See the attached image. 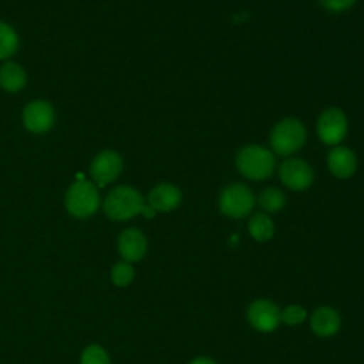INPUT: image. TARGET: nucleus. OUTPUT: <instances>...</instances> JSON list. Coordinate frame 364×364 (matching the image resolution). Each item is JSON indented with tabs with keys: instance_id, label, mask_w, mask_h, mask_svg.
<instances>
[{
	"instance_id": "nucleus-1",
	"label": "nucleus",
	"mask_w": 364,
	"mask_h": 364,
	"mask_svg": "<svg viewBox=\"0 0 364 364\" xmlns=\"http://www.w3.org/2000/svg\"><path fill=\"white\" fill-rule=\"evenodd\" d=\"M237 171L247 179L263 181L269 178L276 165L272 151L262 145H246L236 154L235 159Z\"/></svg>"
},
{
	"instance_id": "nucleus-2",
	"label": "nucleus",
	"mask_w": 364,
	"mask_h": 364,
	"mask_svg": "<svg viewBox=\"0 0 364 364\" xmlns=\"http://www.w3.org/2000/svg\"><path fill=\"white\" fill-rule=\"evenodd\" d=\"M307 132L303 122L297 118H283L270 131V146L274 154L289 156L297 152L306 142Z\"/></svg>"
},
{
	"instance_id": "nucleus-3",
	"label": "nucleus",
	"mask_w": 364,
	"mask_h": 364,
	"mask_svg": "<svg viewBox=\"0 0 364 364\" xmlns=\"http://www.w3.org/2000/svg\"><path fill=\"white\" fill-rule=\"evenodd\" d=\"M145 200L132 186L121 185L114 188L104 200V210L109 219L127 220L141 213Z\"/></svg>"
},
{
	"instance_id": "nucleus-4",
	"label": "nucleus",
	"mask_w": 364,
	"mask_h": 364,
	"mask_svg": "<svg viewBox=\"0 0 364 364\" xmlns=\"http://www.w3.org/2000/svg\"><path fill=\"white\" fill-rule=\"evenodd\" d=\"M218 205L225 216L240 219L253 210L255 195L245 183H230L220 192Z\"/></svg>"
},
{
	"instance_id": "nucleus-5",
	"label": "nucleus",
	"mask_w": 364,
	"mask_h": 364,
	"mask_svg": "<svg viewBox=\"0 0 364 364\" xmlns=\"http://www.w3.org/2000/svg\"><path fill=\"white\" fill-rule=\"evenodd\" d=\"M98 206L100 195L95 185L90 181H77L67 191L65 208L74 218H88L95 213Z\"/></svg>"
},
{
	"instance_id": "nucleus-6",
	"label": "nucleus",
	"mask_w": 364,
	"mask_h": 364,
	"mask_svg": "<svg viewBox=\"0 0 364 364\" xmlns=\"http://www.w3.org/2000/svg\"><path fill=\"white\" fill-rule=\"evenodd\" d=\"M347 128V117L337 107L326 108L317 119V135L326 145H338L346 138Z\"/></svg>"
},
{
	"instance_id": "nucleus-7",
	"label": "nucleus",
	"mask_w": 364,
	"mask_h": 364,
	"mask_svg": "<svg viewBox=\"0 0 364 364\" xmlns=\"http://www.w3.org/2000/svg\"><path fill=\"white\" fill-rule=\"evenodd\" d=\"M279 178L286 188L300 192L311 186L314 173L309 162H306L304 159L289 158L282 162L279 168Z\"/></svg>"
},
{
	"instance_id": "nucleus-8",
	"label": "nucleus",
	"mask_w": 364,
	"mask_h": 364,
	"mask_svg": "<svg viewBox=\"0 0 364 364\" xmlns=\"http://www.w3.org/2000/svg\"><path fill=\"white\" fill-rule=\"evenodd\" d=\"M246 317L249 324L260 333L274 331L282 321L279 307L266 299H259L250 303L246 311Z\"/></svg>"
},
{
	"instance_id": "nucleus-9",
	"label": "nucleus",
	"mask_w": 364,
	"mask_h": 364,
	"mask_svg": "<svg viewBox=\"0 0 364 364\" xmlns=\"http://www.w3.org/2000/svg\"><path fill=\"white\" fill-rule=\"evenodd\" d=\"M91 176L98 186H104L121 173L122 171V158L114 151L100 152L91 162Z\"/></svg>"
},
{
	"instance_id": "nucleus-10",
	"label": "nucleus",
	"mask_w": 364,
	"mask_h": 364,
	"mask_svg": "<svg viewBox=\"0 0 364 364\" xmlns=\"http://www.w3.org/2000/svg\"><path fill=\"white\" fill-rule=\"evenodd\" d=\"M23 122L34 134L46 132L54 124V109L46 101H31L23 111Z\"/></svg>"
},
{
	"instance_id": "nucleus-11",
	"label": "nucleus",
	"mask_w": 364,
	"mask_h": 364,
	"mask_svg": "<svg viewBox=\"0 0 364 364\" xmlns=\"http://www.w3.org/2000/svg\"><path fill=\"white\" fill-rule=\"evenodd\" d=\"M146 237L136 228H128L121 232L118 237V252L121 257L128 262H139L146 253Z\"/></svg>"
},
{
	"instance_id": "nucleus-12",
	"label": "nucleus",
	"mask_w": 364,
	"mask_h": 364,
	"mask_svg": "<svg viewBox=\"0 0 364 364\" xmlns=\"http://www.w3.org/2000/svg\"><path fill=\"white\" fill-rule=\"evenodd\" d=\"M327 168L333 176L348 179L357 171L355 154L344 145H336L327 155Z\"/></svg>"
},
{
	"instance_id": "nucleus-13",
	"label": "nucleus",
	"mask_w": 364,
	"mask_h": 364,
	"mask_svg": "<svg viewBox=\"0 0 364 364\" xmlns=\"http://www.w3.org/2000/svg\"><path fill=\"white\" fill-rule=\"evenodd\" d=\"M182 200L181 189L169 182L155 185L148 195V205L156 212H171L179 206Z\"/></svg>"
},
{
	"instance_id": "nucleus-14",
	"label": "nucleus",
	"mask_w": 364,
	"mask_h": 364,
	"mask_svg": "<svg viewBox=\"0 0 364 364\" xmlns=\"http://www.w3.org/2000/svg\"><path fill=\"white\" fill-rule=\"evenodd\" d=\"M341 326L340 314L330 306L317 307L310 317V327L314 334L320 337L334 336Z\"/></svg>"
},
{
	"instance_id": "nucleus-15",
	"label": "nucleus",
	"mask_w": 364,
	"mask_h": 364,
	"mask_svg": "<svg viewBox=\"0 0 364 364\" xmlns=\"http://www.w3.org/2000/svg\"><path fill=\"white\" fill-rule=\"evenodd\" d=\"M26 84V73L17 63H4L0 67V85L9 91L16 92L21 90Z\"/></svg>"
},
{
	"instance_id": "nucleus-16",
	"label": "nucleus",
	"mask_w": 364,
	"mask_h": 364,
	"mask_svg": "<svg viewBox=\"0 0 364 364\" xmlns=\"http://www.w3.org/2000/svg\"><path fill=\"white\" fill-rule=\"evenodd\" d=\"M249 233L257 242H267L274 233V223L264 212H256L249 220Z\"/></svg>"
},
{
	"instance_id": "nucleus-17",
	"label": "nucleus",
	"mask_w": 364,
	"mask_h": 364,
	"mask_svg": "<svg viewBox=\"0 0 364 364\" xmlns=\"http://www.w3.org/2000/svg\"><path fill=\"white\" fill-rule=\"evenodd\" d=\"M257 202L264 213H276L284 208L286 196L279 188L269 186L260 192Z\"/></svg>"
},
{
	"instance_id": "nucleus-18",
	"label": "nucleus",
	"mask_w": 364,
	"mask_h": 364,
	"mask_svg": "<svg viewBox=\"0 0 364 364\" xmlns=\"http://www.w3.org/2000/svg\"><path fill=\"white\" fill-rule=\"evenodd\" d=\"M18 37L16 31L6 23L0 21V58H9L17 51Z\"/></svg>"
},
{
	"instance_id": "nucleus-19",
	"label": "nucleus",
	"mask_w": 364,
	"mask_h": 364,
	"mask_svg": "<svg viewBox=\"0 0 364 364\" xmlns=\"http://www.w3.org/2000/svg\"><path fill=\"white\" fill-rule=\"evenodd\" d=\"M135 272L131 263L122 260L111 267V282L118 287H127L134 280Z\"/></svg>"
},
{
	"instance_id": "nucleus-20",
	"label": "nucleus",
	"mask_w": 364,
	"mask_h": 364,
	"mask_svg": "<svg viewBox=\"0 0 364 364\" xmlns=\"http://www.w3.org/2000/svg\"><path fill=\"white\" fill-rule=\"evenodd\" d=\"M80 364H111V360L101 346L91 344L82 351Z\"/></svg>"
},
{
	"instance_id": "nucleus-21",
	"label": "nucleus",
	"mask_w": 364,
	"mask_h": 364,
	"mask_svg": "<svg viewBox=\"0 0 364 364\" xmlns=\"http://www.w3.org/2000/svg\"><path fill=\"white\" fill-rule=\"evenodd\" d=\"M306 317H307V311L304 310V307L299 304H290L283 311H280L282 321H284L289 326H297L303 323Z\"/></svg>"
},
{
	"instance_id": "nucleus-22",
	"label": "nucleus",
	"mask_w": 364,
	"mask_h": 364,
	"mask_svg": "<svg viewBox=\"0 0 364 364\" xmlns=\"http://www.w3.org/2000/svg\"><path fill=\"white\" fill-rule=\"evenodd\" d=\"M318 1L327 11L341 13L351 9L357 0H318Z\"/></svg>"
},
{
	"instance_id": "nucleus-23",
	"label": "nucleus",
	"mask_w": 364,
	"mask_h": 364,
	"mask_svg": "<svg viewBox=\"0 0 364 364\" xmlns=\"http://www.w3.org/2000/svg\"><path fill=\"white\" fill-rule=\"evenodd\" d=\"M155 209L152 208V206H149V205H144V208H142V210H141V213L145 216V218H154L155 216Z\"/></svg>"
},
{
	"instance_id": "nucleus-24",
	"label": "nucleus",
	"mask_w": 364,
	"mask_h": 364,
	"mask_svg": "<svg viewBox=\"0 0 364 364\" xmlns=\"http://www.w3.org/2000/svg\"><path fill=\"white\" fill-rule=\"evenodd\" d=\"M189 364H216V363L208 357H198V358L192 360Z\"/></svg>"
}]
</instances>
